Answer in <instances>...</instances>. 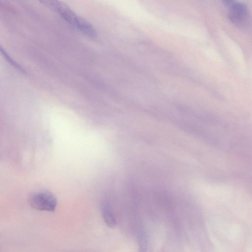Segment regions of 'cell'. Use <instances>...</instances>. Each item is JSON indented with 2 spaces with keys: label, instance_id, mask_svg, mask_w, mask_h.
I'll return each mask as SVG.
<instances>
[{
  "label": "cell",
  "instance_id": "3",
  "mask_svg": "<svg viewBox=\"0 0 252 252\" xmlns=\"http://www.w3.org/2000/svg\"><path fill=\"white\" fill-rule=\"evenodd\" d=\"M50 5L55 10L60 16L74 28H77L80 18L78 17L67 5L58 1H50Z\"/></svg>",
  "mask_w": 252,
  "mask_h": 252
},
{
  "label": "cell",
  "instance_id": "2",
  "mask_svg": "<svg viewBox=\"0 0 252 252\" xmlns=\"http://www.w3.org/2000/svg\"><path fill=\"white\" fill-rule=\"evenodd\" d=\"M224 3L228 8V17L231 23L239 27L244 26L248 19L247 7L244 4L233 1H227Z\"/></svg>",
  "mask_w": 252,
  "mask_h": 252
},
{
  "label": "cell",
  "instance_id": "4",
  "mask_svg": "<svg viewBox=\"0 0 252 252\" xmlns=\"http://www.w3.org/2000/svg\"><path fill=\"white\" fill-rule=\"evenodd\" d=\"M101 212L106 224L111 228H114L117 224L115 215L111 205L104 201L101 204Z\"/></svg>",
  "mask_w": 252,
  "mask_h": 252
},
{
  "label": "cell",
  "instance_id": "6",
  "mask_svg": "<svg viewBox=\"0 0 252 252\" xmlns=\"http://www.w3.org/2000/svg\"><path fill=\"white\" fill-rule=\"evenodd\" d=\"M138 243L139 252H146L147 249V239L145 232L140 230L138 235Z\"/></svg>",
  "mask_w": 252,
  "mask_h": 252
},
{
  "label": "cell",
  "instance_id": "5",
  "mask_svg": "<svg viewBox=\"0 0 252 252\" xmlns=\"http://www.w3.org/2000/svg\"><path fill=\"white\" fill-rule=\"evenodd\" d=\"M77 30L90 38H94L96 36V32L93 27L82 18H80Z\"/></svg>",
  "mask_w": 252,
  "mask_h": 252
},
{
  "label": "cell",
  "instance_id": "1",
  "mask_svg": "<svg viewBox=\"0 0 252 252\" xmlns=\"http://www.w3.org/2000/svg\"><path fill=\"white\" fill-rule=\"evenodd\" d=\"M29 202L33 208L47 212H54L58 203L56 197L49 191L35 193L30 197Z\"/></svg>",
  "mask_w": 252,
  "mask_h": 252
}]
</instances>
